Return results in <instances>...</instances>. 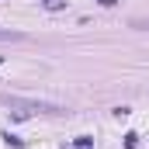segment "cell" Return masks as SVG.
Masks as SVG:
<instances>
[{
  "mask_svg": "<svg viewBox=\"0 0 149 149\" xmlns=\"http://www.w3.org/2000/svg\"><path fill=\"white\" fill-rule=\"evenodd\" d=\"M63 3H66V0H45V7H49V10H59Z\"/></svg>",
  "mask_w": 149,
  "mask_h": 149,
  "instance_id": "obj_3",
  "label": "cell"
},
{
  "mask_svg": "<svg viewBox=\"0 0 149 149\" xmlns=\"http://www.w3.org/2000/svg\"><path fill=\"white\" fill-rule=\"evenodd\" d=\"M0 104L17 118H28V114H56L59 108L49 104V101H28V97H14V94H0Z\"/></svg>",
  "mask_w": 149,
  "mask_h": 149,
  "instance_id": "obj_1",
  "label": "cell"
},
{
  "mask_svg": "<svg viewBox=\"0 0 149 149\" xmlns=\"http://www.w3.org/2000/svg\"><path fill=\"white\" fill-rule=\"evenodd\" d=\"M0 42H24L21 31H0Z\"/></svg>",
  "mask_w": 149,
  "mask_h": 149,
  "instance_id": "obj_2",
  "label": "cell"
}]
</instances>
